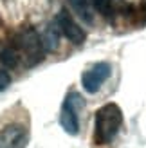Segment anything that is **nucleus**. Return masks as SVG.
I'll return each mask as SVG.
<instances>
[{
    "instance_id": "f257e3e1",
    "label": "nucleus",
    "mask_w": 146,
    "mask_h": 148,
    "mask_svg": "<svg viewBox=\"0 0 146 148\" xmlns=\"http://www.w3.org/2000/svg\"><path fill=\"white\" fill-rule=\"evenodd\" d=\"M123 127V112L115 103L103 105L94 117V143L110 145Z\"/></svg>"
},
{
    "instance_id": "f03ea898",
    "label": "nucleus",
    "mask_w": 146,
    "mask_h": 148,
    "mask_svg": "<svg viewBox=\"0 0 146 148\" xmlns=\"http://www.w3.org/2000/svg\"><path fill=\"white\" fill-rule=\"evenodd\" d=\"M85 108V99L83 96L72 90L67 94V98L63 101L61 114H60V125L61 128L70 136H76L79 132V121H78V112Z\"/></svg>"
},
{
    "instance_id": "7ed1b4c3",
    "label": "nucleus",
    "mask_w": 146,
    "mask_h": 148,
    "mask_svg": "<svg viewBox=\"0 0 146 148\" xmlns=\"http://www.w3.org/2000/svg\"><path fill=\"white\" fill-rule=\"evenodd\" d=\"M18 47L27 58V65H34L43 58V45H42V38L34 29H25L24 33L18 36Z\"/></svg>"
},
{
    "instance_id": "20e7f679",
    "label": "nucleus",
    "mask_w": 146,
    "mask_h": 148,
    "mask_svg": "<svg viewBox=\"0 0 146 148\" xmlns=\"http://www.w3.org/2000/svg\"><path fill=\"white\" fill-rule=\"evenodd\" d=\"M110 74H112V65L106 63V62H99V63L94 65V67H90L89 71L83 72L81 85L87 92L94 94V92L99 90L101 85H103L108 78H110Z\"/></svg>"
},
{
    "instance_id": "39448f33",
    "label": "nucleus",
    "mask_w": 146,
    "mask_h": 148,
    "mask_svg": "<svg viewBox=\"0 0 146 148\" xmlns=\"http://www.w3.org/2000/svg\"><path fill=\"white\" fill-rule=\"evenodd\" d=\"M56 27L60 29V34H63L69 42H72L74 45H81L85 42V31L76 24V20L70 16V13L67 9H61L56 14L54 20Z\"/></svg>"
},
{
    "instance_id": "423d86ee",
    "label": "nucleus",
    "mask_w": 146,
    "mask_h": 148,
    "mask_svg": "<svg viewBox=\"0 0 146 148\" xmlns=\"http://www.w3.org/2000/svg\"><path fill=\"white\" fill-rule=\"evenodd\" d=\"M29 141V130L25 125L11 123L0 130V148H25Z\"/></svg>"
},
{
    "instance_id": "0eeeda50",
    "label": "nucleus",
    "mask_w": 146,
    "mask_h": 148,
    "mask_svg": "<svg viewBox=\"0 0 146 148\" xmlns=\"http://www.w3.org/2000/svg\"><path fill=\"white\" fill-rule=\"evenodd\" d=\"M42 38V45H43V51H54L58 49V43H60V29L54 25H49L45 29V33H43V36H40Z\"/></svg>"
},
{
    "instance_id": "6e6552de",
    "label": "nucleus",
    "mask_w": 146,
    "mask_h": 148,
    "mask_svg": "<svg viewBox=\"0 0 146 148\" xmlns=\"http://www.w3.org/2000/svg\"><path fill=\"white\" fill-rule=\"evenodd\" d=\"M0 62L5 69H14L20 62V53L14 47H4L0 51Z\"/></svg>"
},
{
    "instance_id": "1a4fd4ad",
    "label": "nucleus",
    "mask_w": 146,
    "mask_h": 148,
    "mask_svg": "<svg viewBox=\"0 0 146 148\" xmlns=\"http://www.w3.org/2000/svg\"><path fill=\"white\" fill-rule=\"evenodd\" d=\"M72 7L79 14V18L87 24H92V9H90V0H70Z\"/></svg>"
},
{
    "instance_id": "9d476101",
    "label": "nucleus",
    "mask_w": 146,
    "mask_h": 148,
    "mask_svg": "<svg viewBox=\"0 0 146 148\" xmlns=\"http://www.w3.org/2000/svg\"><path fill=\"white\" fill-rule=\"evenodd\" d=\"M90 2L103 16H110L112 11H114V5H112L114 0H90Z\"/></svg>"
},
{
    "instance_id": "9b49d317",
    "label": "nucleus",
    "mask_w": 146,
    "mask_h": 148,
    "mask_svg": "<svg viewBox=\"0 0 146 148\" xmlns=\"http://www.w3.org/2000/svg\"><path fill=\"white\" fill-rule=\"evenodd\" d=\"M11 83V76H9V72L4 71V69H0V92L4 90V88H7Z\"/></svg>"
}]
</instances>
